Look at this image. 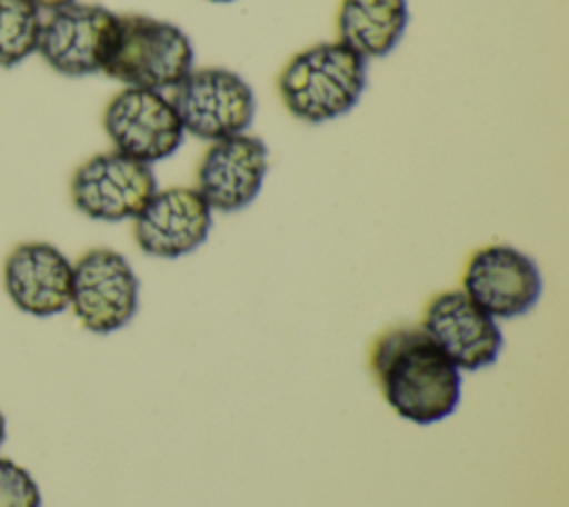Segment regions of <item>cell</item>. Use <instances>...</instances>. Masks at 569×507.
I'll return each mask as SVG.
<instances>
[{"mask_svg":"<svg viewBox=\"0 0 569 507\" xmlns=\"http://www.w3.org/2000/svg\"><path fill=\"white\" fill-rule=\"evenodd\" d=\"M211 227L213 211L196 187H164L133 218V240L151 258L176 260L196 251Z\"/></svg>","mask_w":569,"mask_h":507,"instance_id":"12","label":"cell"},{"mask_svg":"<svg viewBox=\"0 0 569 507\" xmlns=\"http://www.w3.org/2000/svg\"><path fill=\"white\" fill-rule=\"evenodd\" d=\"M371 371L387 405L409 422H440L460 402V369L422 327L382 331L371 345Z\"/></svg>","mask_w":569,"mask_h":507,"instance_id":"1","label":"cell"},{"mask_svg":"<svg viewBox=\"0 0 569 507\" xmlns=\"http://www.w3.org/2000/svg\"><path fill=\"white\" fill-rule=\"evenodd\" d=\"M184 133L213 142L249 131L256 118L251 84L227 67H193L171 89Z\"/></svg>","mask_w":569,"mask_h":507,"instance_id":"4","label":"cell"},{"mask_svg":"<svg viewBox=\"0 0 569 507\" xmlns=\"http://www.w3.org/2000/svg\"><path fill=\"white\" fill-rule=\"evenodd\" d=\"M118 33V13L100 4L73 2L42 20L38 53L62 76L102 73Z\"/></svg>","mask_w":569,"mask_h":507,"instance_id":"8","label":"cell"},{"mask_svg":"<svg viewBox=\"0 0 569 507\" xmlns=\"http://www.w3.org/2000/svg\"><path fill=\"white\" fill-rule=\"evenodd\" d=\"M191 38L178 24L144 13L118 16L104 76L124 87L171 91L193 69Z\"/></svg>","mask_w":569,"mask_h":507,"instance_id":"3","label":"cell"},{"mask_svg":"<svg viewBox=\"0 0 569 507\" xmlns=\"http://www.w3.org/2000/svg\"><path fill=\"white\" fill-rule=\"evenodd\" d=\"M409 27L407 0H340L336 31L367 62L389 56Z\"/></svg>","mask_w":569,"mask_h":507,"instance_id":"14","label":"cell"},{"mask_svg":"<svg viewBox=\"0 0 569 507\" xmlns=\"http://www.w3.org/2000/svg\"><path fill=\"white\" fill-rule=\"evenodd\" d=\"M40 9L31 0H0V67L20 64L38 49Z\"/></svg>","mask_w":569,"mask_h":507,"instance_id":"15","label":"cell"},{"mask_svg":"<svg viewBox=\"0 0 569 507\" xmlns=\"http://www.w3.org/2000/svg\"><path fill=\"white\" fill-rule=\"evenodd\" d=\"M102 127L113 151L144 165L171 158L187 136L171 96L138 87H122L111 96Z\"/></svg>","mask_w":569,"mask_h":507,"instance_id":"6","label":"cell"},{"mask_svg":"<svg viewBox=\"0 0 569 507\" xmlns=\"http://www.w3.org/2000/svg\"><path fill=\"white\" fill-rule=\"evenodd\" d=\"M269 171L267 145L244 131L209 142L196 169V191L211 211L236 213L260 193Z\"/></svg>","mask_w":569,"mask_h":507,"instance_id":"10","label":"cell"},{"mask_svg":"<svg viewBox=\"0 0 569 507\" xmlns=\"http://www.w3.org/2000/svg\"><path fill=\"white\" fill-rule=\"evenodd\" d=\"M73 262L53 245L29 240L16 245L2 267L4 291L11 302L38 318L56 316L69 307Z\"/></svg>","mask_w":569,"mask_h":507,"instance_id":"13","label":"cell"},{"mask_svg":"<svg viewBox=\"0 0 569 507\" xmlns=\"http://www.w3.org/2000/svg\"><path fill=\"white\" fill-rule=\"evenodd\" d=\"M140 302V280L116 249L96 247L73 262L69 307L93 334H113L131 322Z\"/></svg>","mask_w":569,"mask_h":507,"instance_id":"5","label":"cell"},{"mask_svg":"<svg viewBox=\"0 0 569 507\" xmlns=\"http://www.w3.org/2000/svg\"><path fill=\"white\" fill-rule=\"evenodd\" d=\"M209 2H216V4H227V2H236V0H209Z\"/></svg>","mask_w":569,"mask_h":507,"instance_id":"19","label":"cell"},{"mask_svg":"<svg viewBox=\"0 0 569 507\" xmlns=\"http://www.w3.org/2000/svg\"><path fill=\"white\" fill-rule=\"evenodd\" d=\"M42 496L33 476L9 458H0V507H40Z\"/></svg>","mask_w":569,"mask_h":507,"instance_id":"16","label":"cell"},{"mask_svg":"<svg viewBox=\"0 0 569 507\" xmlns=\"http://www.w3.org/2000/svg\"><path fill=\"white\" fill-rule=\"evenodd\" d=\"M40 11H56V9H62V7H67V4H73V2H78V0H31Z\"/></svg>","mask_w":569,"mask_h":507,"instance_id":"17","label":"cell"},{"mask_svg":"<svg viewBox=\"0 0 569 507\" xmlns=\"http://www.w3.org/2000/svg\"><path fill=\"white\" fill-rule=\"evenodd\" d=\"M367 60L340 40L293 53L278 73L282 107L300 122L325 125L347 116L367 89Z\"/></svg>","mask_w":569,"mask_h":507,"instance_id":"2","label":"cell"},{"mask_svg":"<svg viewBox=\"0 0 569 507\" xmlns=\"http://www.w3.org/2000/svg\"><path fill=\"white\" fill-rule=\"evenodd\" d=\"M462 291L491 318L511 320L538 305L542 276L525 251L511 245H487L467 260Z\"/></svg>","mask_w":569,"mask_h":507,"instance_id":"9","label":"cell"},{"mask_svg":"<svg viewBox=\"0 0 569 507\" xmlns=\"http://www.w3.org/2000/svg\"><path fill=\"white\" fill-rule=\"evenodd\" d=\"M425 334L462 371H478L498 360L502 331L462 289L436 294L422 316Z\"/></svg>","mask_w":569,"mask_h":507,"instance_id":"11","label":"cell"},{"mask_svg":"<svg viewBox=\"0 0 569 507\" xmlns=\"http://www.w3.org/2000/svg\"><path fill=\"white\" fill-rule=\"evenodd\" d=\"M156 189L158 180L151 165L113 149L87 158L69 185L73 207L100 222L133 220Z\"/></svg>","mask_w":569,"mask_h":507,"instance_id":"7","label":"cell"},{"mask_svg":"<svg viewBox=\"0 0 569 507\" xmlns=\"http://www.w3.org/2000/svg\"><path fill=\"white\" fill-rule=\"evenodd\" d=\"M4 438H7V422H4V416L0 411V447L4 445Z\"/></svg>","mask_w":569,"mask_h":507,"instance_id":"18","label":"cell"}]
</instances>
